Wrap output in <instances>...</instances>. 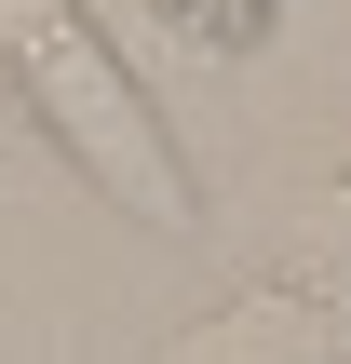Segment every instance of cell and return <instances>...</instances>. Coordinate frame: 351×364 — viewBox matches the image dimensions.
Instances as JSON below:
<instances>
[{
	"label": "cell",
	"mask_w": 351,
	"mask_h": 364,
	"mask_svg": "<svg viewBox=\"0 0 351 364\" xmlns=\"http://www.w3.org/2000/svg\"><path fill=\"white\" fill-rule=\"evenodd\" d=\"M0 81H14L27 135H41L108 216H135V230H162V243L203 230V176H189L162 95L135 81V54L95 27V0H0Z\"/></svg>",
	"instance_id": "cell-1"
},
{
	"label": "cell",
	"mask_w": 351,
	"mask_h": 364,
	"mask_svg": "<svg viewBox=\"0 0 351 364\" xmlns=\"http://www.w3.org/2000/svg\"><path fill=\"white\" fill-rule=\"evenodd\" d=\"M149 14H162V41H176V54H216V68L271 41V0H149Z\"/></svg>",
	"instance_id": "cell-2"
},
{
	"label": "cell",
	"mask_w": 351,
	"mask_h": 364,
	"mask_svg": "<svg viewBox=\"0 0 351 364\" xmlns=\"http://www.w3.org/2000/svg\"><path fill=\"white\" fill-rule=\"evenodd\" d=\"M14 122H27V108H14V81H0V135H14Z\"/></svg>",
	"instance_id": "cell-3"
}]
</instances>
